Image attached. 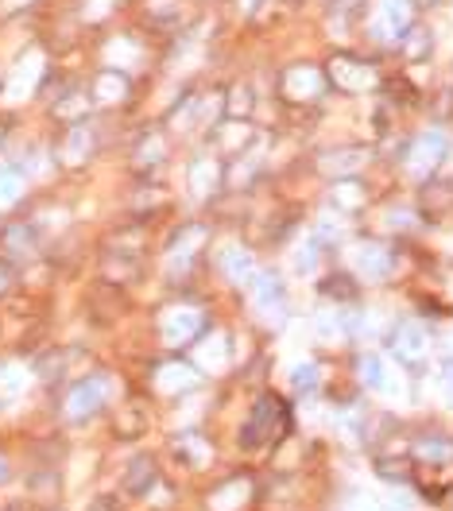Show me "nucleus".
I'll return each instance as SVG.
<instances>
[{
    "label": "nucleus",
    "mask_w": 453,
    "mask_h": 511,
    "mask_svg": "<svg viewBox=\"0 0 453 511\" xmlns=\"http://www.w3.org/2000/svg\"><path fill=\"white\" fill-rule=\"evenodd\" d=\"M287 427H291L287 407H283L280 399H275V396H264V399H260V403L252 407V415H248L244 430H241L244 449H260V446L275 442L280 434H287Z\"/></svg>",
    "instance_id": "obj_1"
},
{
    "label": "nucleus",
    "mask_w": 453,
    "mask_h": 511,
    "mask_svg": "<svg viewBox=\"0 0 453 511\" xmlns=\"http://www.w3.org/2000/svg\"><path fill=\"white\" fill-rule=\"evenodd\" d=\"M109 391H113V384H109V376H85V379H78L74 388L66 391V403H63V411H66V418L70 422H85V418H94L101 407H105V399H109Z\"/></svg>",
    "instance_id": "obj_2"
},
{
    "label": "nucleus",
    "mask_w": 453,
    "mask_h": 511,
    "mask_svg": "<svg viewBox=\"0 0 453 511\" xmlns=\"http://www.w3.org/2000/svg\"><path fill=\"white\" fill-rule=\"evenodd\" d=\"M449 152V136L446 133H422L411 140V148H407V171L419 174V179H427V174H434L438 167H442V159Z\"/></svg>",
    "instance_id": "obj_3"
},
{
    "label": "nucleus",
    "mask_w": 453,
    "mask_h": 511,
    "mask_svg": "<svg viewBox=\"0 0 453 511\" xmlns=\"http://www.w3.org/2000/svg\"><path fill=\"white\" fill-rule=\"evenodd\" d=\"M388 349L399 364L415 369V364L427 360V329L419 322H396V329L388 333Z\"/></svg>",
    "instance_id": "obj_4"
},
{
    "label": "nucleus",
    "mask_w": 453,
    "mask_h": 511,
    "mask_svg": "<svg viewBox=\"0 0 453 511\" xmlns=\"http://www.w3.org/2000/svg\"><path fill=\"white\" fill-rule=\"evenodd\" d=\"M248 290H252V306L260 310V318H271V322H283L287 314V295H283V283L275 280V275H252V283H248Z\"/></svg>",
    "instance_id": "obj_5"
},
{
    "label": "nucleus",
    "mask_w": 453,
    "mask_h": 511,
    "mask_svg": "<svg viewBox=\"0 0 453 511\" xmlns=\"http://www.w3.org/2000/svg\"><path fill=\"white\" fill-rule=\"evenodd\" d=\"M411 0H379V16L372 24V32L379 39H403V32L411 27Z\"/></svg>",
    "instance_id": "obj_6"
},
{
    "label": "nucleus",
    "mask_w": 453,
    "mask_h": 511,
    "mask_svg": "<svg viewBox=\"0 0 453 511\" xmlns=\"http://www.w3.org/2000/svg\"><path fill=\"white\" fill-rule=\"evenodd\" d=\"M202 244H206V229H202V225H186V229L174 232V241H171V271L182 275L198 260Z\"/></svg>",
    "instance_id": "obj_7"
},
{
    "label": "nucleus",
    "mask_w": 453,
    "mask_h": 511,
    "mask_svg": "<svg viewBox=\"0 0 453 511\" xmlns=\"http://www.w3.org/2000/svg\"><path fill=\"white\" fill-rule=\"evenodd\" d=\"M35 248H39V232L27 221H12L0 232V252H5V260H27V256H35Z\"/></svg>",
    "instance_id": "obj_8"
},
{
    "label": "nucleus",
    "mask_w": 453,
    "mask_h": 511,
    "mask_svg": "<svg viewBox=\"0 0 453 511\" xmlns=\"http://www.w3.org/2000/svg\"><path fill=\"white\" fill-rule=\"evenodd\" d=\"M202 329H206V318H202V310H167V318H163V338L174 341V345L198 341Z\"/></svg>",
    "instance_id": "obj_9"
},
{
    "label": "nucleus",
    "mask_w": 453,
    "mask_h": 511,
    "mask_svg": "<svg viewBox=\"0 0 453 511\" xmlns=\"http://www.w3.org/2000/svg\"><path fill=\"white\" fill-rule=\"evenodd\" d=\"M353 264H357V271L364 275V280H388V275H391V252L384 244L364 241L353 252Z\"/></svg>",
    "instance_id": "obj_10"
},
{
    "label": "nucleus",
    "mask_w": 453,
    "mask_h": 511,
    "mask_svg": "<svg viewBox=\"0 0 453 511\" xmlns=\"http://www.w3.org/2000/svg\"><path fill=\"white\" fill-rule=\"evenodd\" d=\"M321 90H326V78H321L318 70H310V66H299V70H291V74L283 78V93L291 101H318Z\"/></svg>",
    "instance_id": "obj_11"
},
{
    "label": "nucleus",
    "mask_w": 453,
    "mask_h": 511,
    "mask_svg": "<svg viewBox=\"0 0 453 511\" xmlns=\"http://www.w3.org/2000/svg\"><path fill=\"white\" fill-rule=\"evenodd\" d=\"M330 78L341 82L345 90H369V85L376 82V74L364 63H353V58H338V63L330 66Z\"/></svg>",
    "instance_id": "obj_12"
},
{
    "label": "nucleus",
    "mask_w": 453,
    "mask_h": 511,
    "mask_svg": "<svg viewBox=\"0 0 453 511\" xmlns=\"http://www.w3.org/2000/svg\"><path fill=\"white\" fill-rule=\"evenodd\" d=\"M222 271H225V280H229V283L248 287V283H252V275H256V264H252V256H248L244 248H225Z\"/></svg>",
    "instance_id": "obj_13"
},
{
    "label": "nucleus",
    "mask_w": 453,
    "mask_h": 511,
    "mask_svg": "<svg viewBox=\"0 0 453 511\" xmlns=\"http://www.w3.org/2000/svg\"><path fill=\"white\" fill-rule=\"evenodd\" d=\"M415 457L427 461V465H446V461H453V437H446V434H427V437H419V442H415Z\"/></svg>",
    "instance_id": "obj_14"
},
{
    "label": "nucleus",
    "mask_w": 453,
    "mask_h": 511,
    "mask_svg": "<svg viewBox=\"0 0 453 511\" xmlns=\"http://www.w3.org/2000/svg\"><path fill=\"white\" fill-rule=\"evenodd\" d=\"M364 159H369V152H364V148H341V152L321 155V171L338 179V174H353V171H360V167H364Z\"/></svg>",
    "instance_id": "obj_15"
},
{
    "label": "nucleus",
    "mask_w": 453,
    "mask_h": 511,
    "mask_svg": "<svg viewBox=\"0 0 453 511\" xmlns=\"http://www.w3.org/2000/svg\"><path fill=\"white\" fill-rule=\"evenodd\" d=\"M90 152H94V128L78 121L74 128H70L66 143H63V159H66V163H85Z\"/></svg>",
    "instance_id": "obj_16"
},
{
    "label": "nucleus",
    "mask_w": 453,
    "mask_h": 511,
    "mask_svg": "<svg viewBox=\"0 0 453 511\" xmlns=\"http://www.w3.org/2000/svg\"><path fill=\"white\" fill-rule=\"evenodd\" d=\"M163 391H186V388H194L198 384V372L190 369V364H163L159 369V379H155Z\"/></svg>",
    "instance_id": "obj_17"
},
{
    "label": "nucleus",
    "mask_w": 453,
    "mask_h": 511,
    "mask_svg": "<svg viewBox=\"0 0 453 511\" xmlns=\"http://www.w3.org/2000/svg\"><path fill=\"white\" fill-rule=\"evenodd\" d=\"M155 485V461L152 457H136L133 465H128V477H124V488L133 496H143Z\"/></svg>",
    "instance_id": "obj_18"
},
{
    "label": "nucleus",
    "mask_w": 453,
    "mask_h": 511,
    "mask_svg": "<svg viewBox=\"0 0 453 511\" xmlns=\"http://www.w3.org/2000/svg\"><path fill=\"white\" fill-rule=\"evenodd\" d=\"M248 492H252V485H248V480H229L222 492H213L210 511H232V507H241V504L248 500Z\"/></svg>",
    "instance_id": "obj_19"
},
{
    "label": "nucleus",
    "mask_w": 453,
    "mask_h": 511,
    "mask_svg": "<svg viewBox=\"0 0 453 511\" xmlns=\"http://www.w3.org/2000/svg\"><path fill=\"white\" fill-rule=\"evenodd\" d=\"M174 454L186 457L190 465H206L210 461V446H206V437H198V434H179L174 437Z\"/></svg>",
    "instance_id": "obj_20"
},
{
    "label": "nucleus",
    "mask_w": 453,
    "mask_h": 511,
    "mask_svg": "<svg viewBox=\"0 0 453 511\" xmlns=\"http://www.w3.org/2000/svg\"><path fill=\"white\" fill-rule=\"evenodd\" d=\"M403 54L407 58H427L430 54V47H434V39H430V32H427V27H407V32H403Z\"/></svg>",
    "instance_id": "obj_21"
},
{
    "label": "nucleus",
    "mask_w": 453,
    "mask_h": 511,
    "mask_svg": "<svg viewBox=\"0 0 453 511\" xmlns=\"http://www.w3.org/2000/svg\"><path fill=\"white\" fill-rule=\"evenodd\" d=\"M318 384H321V372H318V364H295V369H291V388L299 391V396H314L318 391Z\"/></svg>",
    "instance_id": "obj_22"
},
{
    "label": "nucleus",
    "mask_w": 453,
    "mask_h": 511,
    "mask_svg": "<svg viewBox=\"0 0 453 511\" xmlns=\"http://www.w3.org/2000/svg\"><path fill=\"white\" fill-rule=\"evenodd\" d=\"M357 372H360V384H364V388L384 391V360H379V357L364 353V357L357 360Z\"/></svg>",
    "instance_id": "obj_23"
},
{
    "label": "nucleus",
    "mask_w": 453,
    "mask_h": 511,
    "mask_svg": "<svg viewBox=\"0 0 453 511\" xmlns=\"http://www.w3.org/2000/svg\"><path fill=\"white\" fill-rule=\"evenodd\" d=\"M20 190H24V171L12 167V163H0V206L12 198H20Z\"/></svg>",
    "instance_id": "obj_24"
},
{
    "label": "nucleus",
    "mask_w": 453,
    "mask_h": 511,
    "mask_svg": "<svg viewBox=\"0 0 453 511\" xmlns=\"http://www.w3.org/2000/svg\"><path fill=\"white\" fill-rule=\"evenodd\" d=\"M190 186H194V194H210L217 186V167L206 163V159H198V163L190 167Z\"/></svg>",
    "instance_id": "obj_25"
},
{
    "label": "nucleus",
    "mask_w": 453,
    "mask_h": 511,
    "mask_svg": "<svg viewBox=\"0 0 453 511\" xmlns=\"http://www.w3.org/2000/svg\"><path fill=\"white\" fill-rule=\"evenodd\" d=\"M94 93H97V101H121L128 93V78L124 74H101Z\"/></svg>",
    "instance_id": "obj_26"
},
{
    "label": "nucleus",
    "mask_w": 453,
    "mask_h": 511,
    "mask_svg": "<svg viewBox=\"0 0 453 511\" xmlns=\"http://www.w3.org/2000/svg\"><path fill=\"white\" fill-rule=\"evenodd\" d=\"M321 295H330V299H357V283L349 280V275H330L326 283H321Z\"/></svg>",
    "instance_id": "obj_27"
},
{
    "label": "nucleus",
    "mask_w": 453,
    "mask_h": 511,
    "mask_svg": "<svg viewBox=\"0 0 453 511\" xmlns=\"http://www.w3.org/2000/svg\"><path fill=\"white\" fill-rule=\"evenodd\" d=\"M159 159H163V140L148 136V143H140V152H136V163L140 167H155Z\"/></svg>",
    "instance_id": "obj_28"
},
{
    "label": "nucleus",
    "mask_w": 453,
    "mask_h": 511,
    "mask_svg": "<svg viewBox=\"0 0 453 511\" xmlns=\"http://www.w3.org/2000/svg\"><path fill=\"white\" fill-rule=\"evenodd\" d=\"M333 201H341V206H360V201H364V186L341 182L338 190H333Z\"/></svg>",
    "instance_id": "obj_29"
},
{
    "label": "nucleus",
    "mask_w": 453,
    "mask_h": 511,
    "mask_svg": "<svg viewBox=\"0 0 453 511\" xmlns=\"http://www.w3.org/2000/svg\"><path fill=\"white\" fill-rule=\"evenodd\" d=\"M318 248H321V241H318V237H310V241H306L302 256H295V268H299V271H310V268L318 264Z\"/></svg>",
    "instance_id": "obj_30"
},
{
    "label": "nucleus",
    "mask_w": 453,
    "mask_h": 511,
    "mask_svg": "<svg viewBox=\"0 0 453 511\" xmlns=\"http://www.w3.org/2000/svg\"><path fill=\"white\" fill-rule=\"evenodd\" d=\"M318 333H321V338H341V333H345V322H341V314H321L318 318Z\"/></svg>",
    "instance_id": "obj_31"
},
{
    "label": "nucleus",
    "mask_w": 453,
    "mask_h": 511,
    "mask_svg": "<svg viewBox=\"0 0 453 511\" xmlns=\"http://www.w3.org/2000/svg\"><path fill=\"white\" fill-rule=\"evenodd\" d=\"M411 225H415V213H411V210H391V213H388V229L407 232Z\"/></svg>",
    "instance_id": "obj_32"
},
{
    "label": "nucleus",
    "mask_w": 453,
    "mask_h": 511,
    "mask_svg": "<svg viewBox=\"0 0 453 511\" xmlns=\"http://www.w3.org/2000/svg\"><path fill=\"white\" fill-rule=\"evenodd\" d=\"M116 430H121L124 437H133L143 430V415H121V422H116Z\"/></svg>",
    "instance_id": "obj_33"
},
{
    "label": "nucleus",
    "mask_w": 453,
    "mask_h": 511,
    "mask_svg": "<svg viewBox=\"0 0 453 511\" xmlns=\"http://www.w3.org/2000/svg\"><path fill=\"white\" fill-rule=\"evenodd\" d=\"M438 379H442V391H446V399L453 407V357L442 364V372H438Z\"/></svg>",
    "instance_id": "obj_34"
},
{
    "label": "nucleus",
    "mask_w": 453,
    "mask_h": 511,
    "mask_svg": "<svg viewBox=\"0 0 453 511\" xmlns=\"http://www.w3.org/2000/svg\"><path fill=\"white\" fill-rule=\"evenodd\" d=\"M379 477H388V480H396V485H403L407 473H403V465H388V461H379Z\"/></svg>",
    "instance_id": "obj_35"
},
{
    "label": "nucleus",
    "mask_w": 453,
    "mask_h": 511,
    "mask_svg": "<svg viewBox=\"0 0 453 511\" xmlns=\"http://www.w3.org/2000/svg\"><path fill=\"white\" fill-rule=\"evenodd\" d=\"M8 283H12V268H8V264H0V295L8 290Z\"/></svg>",
    "instance_id": "obj_36"
},
{
    "label": "nucleus",
    "mask_w": 453,
    "mask_h": 511,
    "mask_svg": "<svg viewBox=\"0 0 453 511\" xmlns=\"http://www.w3.org/2000/svg\"><path fill=\"white\" fill-rule=\"evenodd\" d=\"M5 480H8V461L0 457V485H5Z\"/></svg>",
    "instance_id": "obj_37"
},
{
    "label": "nucleus",
    "mask_w": 453,
    "mask_h": 511,
    "mask_svg": "<svg viewBox=\"0 0 453 511\" xmlns=\"http://www.w3.org/2000/svg\"><path fill=\"white\" fill-rule=\"evenodd\" d=\"M241 5H244V12H256V8H260V0H241Z\"/></svg>",
    "instance_id": "obj_38"
},
{
    "label": "nucleus",
    "mask_w": 453,
    "mask_h": 511,
    "mask_svg": "<svg viewBox=\"0 0 453 511\" xmlns=\"http://www.w3.org/2000/svg\"><path fill=\"white\" fill-rule=\"evenodd\" d=\"M384 511H407V504H403V500H399V504H388Z\"/></svg>",
    "instance_id": "obj_39"
},
{
    "label": "nucleus",
    "mask_w": 453,
    "mask_h": 511,
    "mask_svg": "<svg viewBox=\"0 0 453 511\" xmlns=\"http://www.w3.org/2000/svg\"><path fill=\"white\" fill-rule=\"evenodd\" d=\"M12 5H24V0H12Z\"/></svg>",
    "instance_id": "obj_40"
}]
</instances>
